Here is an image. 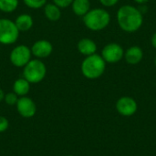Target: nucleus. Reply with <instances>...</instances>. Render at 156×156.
Instances as JSON below:
<instances>
[{
	"label": "nucleus",
	"mask_w": 156,
	"mask_h": 156,
	"mask_svg": "<svg viewBox=\"0 0 156 156\" xmlns=\"http://www.w3.org/2000/svg\"><path fill=\"white\" fill-rule=\"evenodd\" d=\"M116 18L120 28L126 33L138 31L144 24V15L138 7L132 5L121 6L117 11Z\"/></svg>",
	"instance_id": "nucleus-1"
},
{
	"label": "nucleus",
	"mask_w": 156,
	"mask_h": 156,
	"mask_svg": "<svg viewBox=\"0 0 156 156\" xmlns=\"http://www.w3.org/2000/svg\"><path fill=\"white\" fill-rule=\"evenodd\" d=\"M106 69V62L97 53L86 57L80 65L82 75L89 80H96L101 77Z\"/></svg>",
	"instance_id": "nucleus-2"
},
{
	"label": "nucleus",
	"mask_w": 156,
	"mask_h": 156,
	"mask_svg": "<svg viewBox=\"0 0 156 156\" xmlns=\"http://www.w3.org/2000/svg\"><path fill=\"white\" fill-rule=\"evenodd\" d=\"M82 17L85 27L95 32L105 29L111 22V15L104 8L90 9Z\"/></svg>",
	"instance_id": "nucleus-3"
},
{
	"label": "nucleus",
	"mask_w": 156,
	"mask_h": 156,
	"mask_svg": "<svg viewBox=\"0 0 156 156\" xmlns=\"http://www.w3.org/2000/svg\"><path fill=\"white\" fill-rule=\"evenodd\" d=\"M46 74V65L39 58L31 59L23 68V78H25L30 84L41 82L45 79Z\"/></svg>",
	"instance_id": "nucleus-4"
},
{
	"label": "nucleus",
	"mask_w": 156,
	"mask_h": 156,
	"mask_svg": "<svg viewBox=\"0 0 156 156\" xmlns=\"http://www.w3.org/2000/svg\"><path fill=\"white\" fill-rule=\"evenodd\" d=\"M19 33L14 21L8 18H0V44H14L16 42Z\"/></svg>",
	"instance_id": "nucleus-5"
},
{
	"label": "nucleus",
	"mask_w": 156,
	"mask_h": 156,
	"mask_svg": "<svg viewBox=\"0 0 156 156\" xmlns=\"http://www.w3.org/2000/svg\"><path fill=\"white\" fill-rule=\"evenodd\" d=\"M31 49L26 45H18L10 52V62L16 68H24L31 60Z\"/></svg>",
	"instance_id": "nucleus-6"
},
{
	"label": "nucleus",
	"mask_w": 156,
	"mask_h": 156,
	"mask_svg": "<svg viewBox=\"0 0 156 156\" xmlns=\"http://www.w3.org/2000/svg\"><path fill=\"white\" fill-rule=\"evenodd\" d=\"M101 56L106 63L114 64L123 58L124 49L120 44L112 42L103 47Z\"/></svg>",
	"instance_id": "nucleus-7"
},
{
	"label": "nucleus",
	"mask_w": 156,
	"mask_h": 156,
	"mask_svg": "<svg viewBox=\"0 0 156 156\" xmlns=\"http://www.w3.org/2000/svg\"><path fill=\"white\" fill-rule=\"evenodd\" d=\"M115 107L118 113L124 117H131L134 115L138 110V104L136 101L129 96H123L118 99Z\"/></svg>",
	"instance_id": "nucleus-8"
},
{
	"label": "nucleus",
	"mask_w": 156,
	"mask_h": 156,
	"mask_svg": "<svg viewBox=\"0 0 156 156\" xmlns=\"http://www.w3.org/2000/svg\"><path fill=\"white\" fill-rule=\"evenodd\" d=\"M17 112L24 118H31L37 112V105L35 101L27 96L19 97L16 104Z\"/></svg>",
	"instance_id": "nucleus-9"
},
{
	"label": "nucleus",
	"mask_w": 156,
	"mask_h": 156,
	"mask_svg": "<svg viewBox=\"0 0 156 156\" xmlns=\"http://www.w3.org/2000/svg\"><path fill=\"white\" fill-rule=\"evenodd\" d=\"M31 53L37 58H45L51 55L53 51V46L51 42L46 39H40L36 41L31 47Z\"/></svg>",
	"instance_id": "nucleus-10"
},
{
	"label": "nucleus",
	"mask_w": 156,
	"mask_h": 156,
	"mask_svg": "<svg viewBox=\"0 0 156 156\" xmlns=\"http://www.w3.org/2000/svg\"><path fill=\"white\" fill-rule=\"evenodd\" d=\"M123 58L129 65H137L144 58V51L139 46H132L124 50Z\"/></svg>",
	"instance_id": "nucleus-11"
},
{
	"label": "nucleus",
	"mask_w": 156,
	"mask_h": 156,
	"mask_svg": "<svg viewBox=\"0 0 156 156\" xmlns=\"http://www.w3.org/2000/svg\"><path fill=\"white\" fill-rule=\"evenodd\" d=\"M77 48H78V51L81 55L88 57V56H90V55H93L96 53L97 44L95 43L94 40L88 38V37H84V38H81L78 42Z\"/></svg>",
	"instance_id": "nucleus-12"
},
{
	"label": "nucleus",
	"mask_w": 156,
	"mask_h": 156,
	"mask_svg": "<svg viewBox=\"0 0 156 156\" xmlns=\"http://www.w3.org/2000/svg\"><path fill=\"white\" fill-rule=\"evenodd\" d=\"M14 22H15L17 29L19 30V32H27V31L30 30L34 24L32 16L28 14L19 15Z\"/></svg>",
	"instance_id": "nucleus-13"
},
{
	"label": "nucleus",
	"mask_w": 156,
	"mask_h": 156,
	"mask_svg": "<svg viewBox=\"0 0 156 156\" xmlns=\"http://www.w3.org/2000/svg\"><path fill=\"white\" fill-rule=\"evenodd\" d=\"M71 8L76 16H84L90 10V0H73Z\"/></svg>",
	"instance_id": "nucleus-14"
},
{
	"label": "nucleus",
	"mask_w": 156,
	"mask_h": 156,
	"mask_svg": "<svg viewBox=\"0 0 156 156\" xmlns=\"http://www.w3.org/2000/svg\"><path fill=\"white\" fill-rule=\"evenodd\" d=\"M29 90H30V83L25 78L17 79L13 84V91L18 97L27 96Z\"/></svg>",
	"instance_id": "nucleus-15"
},
{
	"label": "nucleus",
	"mask_w": 156,
	"mask_h": 156,
	"mask_svg": "<svg viewBox=\"0 0 156 156\" xmlns=\"http://www.w3.org/2000/svg\"><path fill=\"white\" fill-rule=\"evenodd\" d=\"M44 14L45 16L49 20V21H58L60 16H61V11L60 8L53 4H46L44 5Z\"/></svg>",
	"instance_id": "nucleus-16"
},
{
	"label": "nucleus",
	"mask_w": 156,
	"mask_h": 156,
	"mask_svg": "<svg viewBox=\"0 0 156 156\" xmlns=\"http://www.w3.org/2000/svg\"><path fill=\"white\" fill-rule=\"evenodd\" d=\"M18 6V0H0V11L11 13Z\"/></svg>",
	"instance_id": "nucleus-17"
},
{
	"label": "nucleus",
	"mask_w": 156,
	"mask_h": 156,
	"mask_svg": "<svg viewBox=\"0 0 156 156\" xmlns=\"http://www.w3.org/2000/svg\"><path fill=\"white\" fill-rule=\"evenodd\" d=\"M25 5L31 9H39L44 7L47 0H23Z\"/></svg>",
	"instance_id": "nucleus-18"
},
{
	"label": "nucleus",
	"mask_w": 156,
	"mask_h": 156,
	"mask_svg": "<svg viewBox=\"0 0 156 156\" xmlns=\"http://www.w3.org/2000/svg\"><path fill=\"white\" fill-rule=\"evenodd\" d=\"M17 100H18V96H17L14 91L6 93V94L5 95V99H4L5 102L7 105H9V106H14V105H16V102H17Z\"/></svg>",
	"instance_id": "nucleus-19"
},
{
	"label": "nucleus",
	"mask_w": 156,
	"mask_h": 156,
	"mask_svg": "<svg viewBox=\"0 0 156 156\" xmlns=\"http://www.w3.org/2000/svg\"><path fill=\"white\" fill-rule=\"evenodd\" d=\"M73 0H53V3L57 5L59 8H65L71 5Z\"/></svg>",
	"instance_id": "nucleus-20"
},
{
	"label": "nucleus",
	"mask_w": 156,
	"mask_h": 156,
	"mask_svg": "<svg viewBox=\"0 0 156 156\" xmlns=\"http://www.w3.org/2000/svg\"><path fill=\"white\" fill-rule=\"evenodd\" d=\"M8 127H9L8 120L4 116H0V133L5 132L8 129Z\"/></svg>",
	"instance_id": "nucleus-21"
},
{
	"label": "nucleus",
	"mask_w": 156,
	"mask_h": 156,
	"mask_svg": "<svg viewBox=\"0 0 156 156\" xmlns=\"http://www.w3.org/2000/svg\"><path fill=\"white\" fill-rule=\"evenodd\" d=\"M119 0H100V3L105 7H112L118 4Z\"/></svg>",
	"instance_id": "nucleus-22"
},
{
	"label": "nucleus",
	"mask_w": 156,
	"mask_h": 156,
	"mask_svg": "<svg viewBox=\"0 0 156 156\" xmlns=\"http://www.w3.org/2000/svg\"><path fill=\"white\" fill-rule=\"evenodd\" d=\"M151 44H152V46L156 49V32L154 33V35L151 37Z\"/></svg>",
	"instance_id": "nucleus-23"
},
{
	"label": "nucleus",
	"mask_w": 156,
	"mask_h": 156,
	"mask_svg": "<svg viewBox=\"0 0 156 156\" xmlns=\"http://www.w3.org/2000/svg\"><path fill=\"white\" fill-rule=\"evenodd\" d=\"M135 3H137V4H139V5H145V4H147L150 0H133Z\"/></svg>",
	"instance_id": "nucleus-24"
},
{
	"label": "nucleus",
	"mask_w": 156,
	"mask_h": 156,
	"mask_svg": "<svg viewBox=\"0 0 156 156\" xmlns=\"http://www.w3.org/2000/svg\"><path fill=\"white\" fill-rule=\"evenodd\" d=\"M5 92H4V90H2V89H0V101H4V99H5Z\"/></svg>",
	"instance_id": "nucleus-25"
},
{
	"label": "nucleus",
	"mask_w": 156,
	"mask_h": 156,
	"mask_svg": "<svg viewBox=\"0 0 156 156\" xmlns=\"http://www.w3.org/2000/svg\"><path fill=\"white\" fill-rule=\"evenodd\" d=\"M154 65H155V67H156V56H155V58H154Z\"/></svg>",
	"instance_id": "nucleus-26"
},
{
	"label": "nucleus",
	"mask_w": 156,
	"mask_h": 156,
	"mask_svg": "<svg viewBox=\"0 0 156 156\" xmlns=\"http://www.w3.org/2000/svg\"><path fill=\"white\" fill-rule=\"evenodd\" d=\"M67 156H74V155H67Z\"/></svg>",
	"instance_id": "nucleus-27"
}]
</instances>
